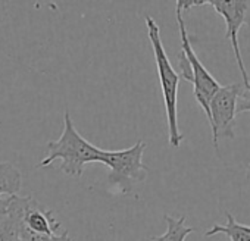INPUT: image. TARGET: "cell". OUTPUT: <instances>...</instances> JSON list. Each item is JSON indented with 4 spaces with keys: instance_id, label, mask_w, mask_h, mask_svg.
Here are the masks:
<instances>
[{
    "instance_id": "8",
    "label": "cell",
    "mask_w": 250,
    "mask_h": 241,
    "mask_svg": "<svg viewBox=\"0 0 250 241\" xmlns=\"http://www.w3.org/2000/svg\"><path fill=\"white\" fill-rule=\"evenodd\" d=\"M27 197L14 196L3 213H0V241H22V225Z\"/></svg>"
},
{
    "instance_id": "1",
    "label": "cell",
    "mask_w": 250,
    "mask_h": 241,
    "mask_svg": "<svg viewBox=\"0 0 250 241\" xmlns=\"http://www.w3.org/2000/svg\"><path fill=\"white\" fill-rule=\"evenodd\" d=\"M63 120L65 127L61 137L55 141L47 143V156L42 161L40 166L46 168L55 161H62L61 169L66 175L81 177L87 163H100V156L103 150L93 146L77 131L69 112H65Z\"/></svg>"
},
{
    "instance_id": "9",
    "label": "cell",
    "mask_w": 250,
    "mask_h": 241,
    "mask_svg": "<svg viewBox=\"0 0 250 241\" xmlns=\"http://www.w3.org/2000/svg\"><path fill=\"white\" fill-rule=\"evenodd\" d=\"M22 188V174L11 162L0 161V199L18 196Z\"/></svg>"
},
{
    "instance_id": "5",
    "label": "cell",
    "mask_w": 250,
    "mask_h": 241,
    "mask_svg": "<svg viewBox=\"0 0 250 241\" xmlns=\"http://www.w3.org/2000/svg\"><path fill=\"white\" fill-rule=\"evenodd\" d=\"M241 93V84H229L222 85L215 93L209 104V125L212 130V140L216 153L219 139H234V127H235V115H237V101Z\"/></svg>"
},
{
    "instance_id": "10",
    "label": "cell",
    "mask_w": 250,
    "mask_h": 241,
    "mask_svg": "<svg viewBox=\"0 0 250 241\" xmlns=\"http://www.w3.org/2000/svg\"><path fill=\"white\" fill-rule=\"evenodd\" d=\"M225 215H227V223L224 225L215 223L210 229L205 232V235L212 237L216 234H225L229 238V241H250V225L238 223L229 212H225Z\"/></svg>"
},
{
    "instance_id": "14",
    "label": "cell",
    "mask_w": 250,
    "mask_h": 241,
    "mask_svg": "<svg viewBox=\"0 0 250 241\" xmlns=\"http://www.w3.org/2000/svg\"><path fill=\"white\" fill-rule=\"evenodd\" d=\"M9 200H11V197H8V199H0V213H3L6 210V207L9 204Z\"/></svg>"
},
{
    "instance_id": "12",
    "label": "cell",
    "mask_w": 250,
    "mask_h": 241,
    "mask_svg": "<svg viewBox=\"0 0 250 241\" xmlns=\"http://www.w3.org/2000/svg\"><path fill=\"white\" fill-rule=\"evenodd\" d=\"M22 241H72V238L69 237V232L66 229H62L58 234H52V235H37L30 232L28 229L24 228L22 225V235H21Z\"/></svg>"
},
{
    "instance_id": "2",
    "label": "cell",
    "mask_w": 250,
    "mask_h": 241,
    "mask_svg": "<svg viewBox=\"0 0 250 241\" xmlns=\"http://www.w3.org/2000/svg\"><path fill=\"white\" fill-rule=\"evenodd\" d=\"M146 27H147V36L153 49L155 62L158 68V75L161 81V90L164 96V104L167 112V122H168V136H169V144L172 147H180L183 141V134L178 127V82H180V74L174 69V66L169 62V58L165 52L162 39H161V30L156 21L152 17H146Z\"/></svg>"
},
{
    "instance_id": "4",
    "label": "cell",
    "mask_w": 250,
    "mask_h": 241,
    "mask_svg": "<svg viewBox=\"0 0 250 241\" xmlns=\"http://www.w3.org/2000/svg\"><path fill=\"white\" fill-rule=\"evenodd\" d=\"M145 141L124 150H103L100 163L109 168L107 182L116 187L122 194H128L133 187L147 178V166L143 163Z\"/></svg>"
},
{
    "instance_id": "7",
    "label": "cell",
    "mask_w": 250,
    "mask_h": 241,
    "mask_svg": "<svg viewBox=\"0 0 250 241\" xmlns=\"http://www.w3.org/2000/svg\"><path fill=\"white\" fill-rule=\"evenodd\" d=\"M24 228L37 235H52L62 231V223L53 210L44 207L40 201L27 196L24 212Z\"/></svg>"
},
{
    "instance_id": "6",
    "label": "cell",
    "mask_w": 250,
    "mask_h": 241,
    "mask_svg": "<svg viewBox=\"0 0 250 241\" xmlns=\"http://www.w3.org/2000/svg\"><path fill=\"white\" fill-rule=\"evenodd\" d=\"M205 5H209L215 9V12L224 18L227 25L225 37L231 41L234 56L238 65V69L243 75V85L250 93V77L244 66L241 50L238 44V31L246 20V14L249 9V2H243V0H205Z\"/></svg>"
},
{
    "instance_id": "11",
    "label": "cell",
    "mask_w": 250,
    "mask_h": 241,
    "mask_svg": "<svg viewBox=\"0 0 250 241\" xmlns=\"http://www.w3.org/2000/svg\"><path fill=\"white\" fill-rule=\"evenodd\" d=\"M164 219L167 222V231L162 235L150 237L152 241H186V238L194 231V228L186 225V216L174 218L165 215Z\"/></svg>"
},
{
    "instance_id": "13",
    "label": "cell",
    "mask_w": 250,
    "mask_h": 241,
    "mask_svg": "<svg viewBox=\"0 0 250 241\" xmlns=\"http://www.w3.org/2000/svg\"><path fill=\"white\" fill-rule=\"evenodd\" d=\"M243 112H250V97H244L237 101V113Z\"/></svg>"
},
{
    "instance_id": "3",
    "label": "cell",
    "mask_w": 250,
    "mask_h": 241,
    "mask_svg": "<svg viewBox=\"0 0 250 241\" xmlns=\"http://www.w3.org/2000/svg\"><path fill=\"white\" fill-rule=\"evenodd\" d=\"M175 14H177V22L180 28V37H181V53L178 56L180 74L183 75L186 81L193 84L194 99L203 109L208 118V122H209V118H210L209 104H210L212 97L215 96V93L219 90L221 85L212 77V74L202 65L197 55L194 53L187 28H186V22L183 18V11L178 6L175 9Z\"/></svg>"
}]
</instances>
